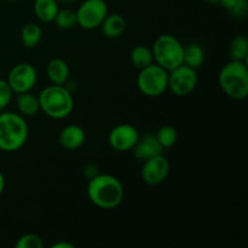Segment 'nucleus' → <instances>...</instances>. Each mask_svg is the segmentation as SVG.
Here are the masks:
<instances>
[{
  "label": "nucleus",
  "instance_id": "1",
  "mask_svg": "<svg viewBox=\"0 0 248 248\" xmlns=\"http://www.w3.org/2000/svg\"><path fill=\"white\" fill-rule=\"evenodd\" d=\"M89 181L87 195L97 207L111 210L123 202L124 186L116 177L111 174H97Z\"/></svg>",
  "mask_w": 248,
  "mask_h": 248
},
{
  "label": "nucleus",
  "instance_id": "2",
  "mask_svg": "<svg viewBox=\"0 0 248 248\" xmlns=\"http://www.w3.org/2000/svg\"><path fill=\"white\" fill-rule=\"evenodd\" d=\"M28 138V125L23 116L16 113L0 114V150L16 152Z\"/></svg>",
  "mask_w": 248,
  "mask_h": 248
},
{
  "label": "nucleus",
  "instance_id": "3",
  "mask_svg": "<svg viewBox=\"0 0 248 248\" xmlns=\"http://www.w3.org/2000/svg\"><path fill=\"white\" fill-rule=\"evenodd\" d=\"M40 110L52 119H64L73 111L74 99L64 85H51L38 96Z\"/></svg>",
  "mask_w": 248,
  "mask_h": 248
},
{
  "label": "nucleus",
  "instance_id": "4",
  "mask_svg": "<svg viewBox=\"0 0 248 248\" xmlns=\"http://www.w3.org/2000/svg\"><path fill=\"white\" fill-rule=\"evenodd\" d=\"M219 85L227 96L244 99L248 96V68L246 62L232 61L219 73Z\"/></svg>",
  "mask_w": 248,
  "mask_h": 248
},
{
  "label": "nucleus",
  "instance_id": "5",
  "mask_svg": "<svg viewBox=\"0 0 248 248\" xmlns=\"http://www.w3.org/2000/svg\"><path fill=\"white\" fill-rule=\"evenodd\" d=\"M183 47L178 39L170 34L157 36L153 45V56L156 64L171 72L183 64Z\"/></svg>",
  "mask_w": 248,
  "mask_h": 248
},
{
  "label": "nucleus",
  "instance_id": "6",
  "mask_svg": "<svg viewBox=\"0 0 248 248\" xmlns=\"http://www.w3.org/2000/svg\"><path fill=\"white\" fill-rule=\"evenodd\" d=\"M138 90L148 97H157L169 89V72L156 63L140 69L137 77Z\"/></svg>",
  "mask_w": 248,
  "mask_h": 248
},
{
  "label": "nucleus",
  "instance_id": "7",
  "mask_svg": "<svg viewBox=\"0 0 248 248\" xmlns=\"http://www.w3.org/2000/svg\"><path fill=\"white\" fill-rule=\"evenodd\" d=\"M77 23L84 29H94L102 24L108 15V6L104 0H85L79 6Z\"/></svg>",
  "mask_w": 248,
  "mask_h": 248
},
{
  "label": "nucleus",
  "instance_id": "8",
  "mask_svg": "<svg viewBox=\"0 0 248 248\" xmlns=\"http://www.w3.org/2000/svg\"><path fill=\"white\" fill-rule=\"evenodd\" d=\"M198 84V74L196 69L181 64L169 73V89L176 96H188Z\"/></svg>",
  "mask_w": 248,
  "mask_h": 248
},
{
  "label": "nucleus",
  "instance_id": "9",
  "mask_svg": "<svg viewBox=\"0 0 248 248\" xmlns=\"http://www.w3.org/2000/svg\"><path fill=\"white\" fill-rule=\"evenodd\" d=\"M36 80H38V73L35 68L29 63H19L15 65L7 78V82L14 93L29 92L35 86Z\"/></svg>",
  "mask_w": 248,
  "mask_h": 248
},
{
  "label": "nucleus",
  "instance_id": "10",
  "mask_svg": "<svg viewBox=\"0 0 248 248\" xmlns=\"http://www.w3.org/2000/svg\"><path fill=\"white\" fill-rule=\"evenodd\" d=\"M140 140V133L135 126L130 124H121L115 126L109 133V144L118 152H128Z\"/></svg>",
  "mask_w": 248,
  "mask_h": 248
},
{
  "label": "nucleus",
  "instance_id": "11",
  "mask_svg": "<svg viewBox=\"0 0 248 248\" xmlns=\"http://www.w3.org/2000/svg\"><path fill=\"white\" fill-rule=\"evenodd\" d=\"M170 162L162 154L145 160L142 169V178L149 186H159L169 176Z\"/></svg>",
  "mask_w": 248,
  "mask_h": 248
},
{
  "label": "nucleus",
  "instance_id": "12",
  "mask_svg": "<svg viewBox=\"0 0 248 248\" xmlns=\"http://www.w3.org/2000/svg\"><path fill=\"white\" fill-rule=\"evenodd\" d=\"M133 149V154L137 159L145 160L150 159L153 156H156V155L162 154V145L160 144V142L157 140L156 136L155 135H145L142 138L140 137V140H137Z\"/></svg>",
  "mask_w": 248,
  "mask_h": 248
},
{
  "label": "nucleus",
  "instance_id": "13",
  "mask_svg": "<svg viewBox=\"0 0 248 248\" xmlns=\"http://www.w3.org/2000/svg\"><path fill=\"white\" fill-rule=\"evenodd\" d=\"M86 140L84 128L78 125H68L61 131L58 142L64 149L74 150L81 147Z\"/></svg>",
  "mask_w": 248,
  "mask_h": 248
},
{
  "label": "nucleus",
  "instance_id": "14",
  "mask_svg": "<svg viewBox=\"0 0 248 248\" xmlns=\"http://www.w3.org/2000/svg\"><path fill=\"white\" fill-rule=\"evenodd\" d=\"M47 77L55 85H64L69 78V67L61 58H53L47 64Z\"/></svg>",
  "mask_w": 248,
  "mask_h": 248
},
{
  "label": "nucleus",
  "instance_id": "15",
  "mask_svg": "<svg viewBox=\"0 0 248 248\" xmlns=\"http://www.w3.org/2000/svg\"><path fill=\"white\" fill-rule=\"evenodd\" d=\"M102 31L107 38H119L125 31L126 21L121 15L113 14L107 15L104 21L102 22Z\"/></svg>",
  "mask_w": 248,
  "mask_h": 248
},
{
  "label": "nucleus",
  "instance_id": "16",
  "mask_svg": "<svg viewBox=\"0 0 248 248\" xmlns=\"http://www.w3.org/2000/svg\"><path fill=\"white\" fill-rule=\"evenodd\" d=\"M203 60H205V53L199 44L191 43L183 47V64L193 69H198L202 65Z\"/></svg>",
  "mask_w": 248,
  "mask_h": 248
},
{
  "label": "nucleus",
  "instance_id": "17",
  "mask_svg": "<svg viewBox=\"0 0 248 248\" xmlns=\"http://www.w3.org/2000/svg\"><path fill=\"white\" fill-rule=\"evenodd\" d=\"M34 11L40 21L53 22L58 12V5L56 0H35L34 1Z\"/></svg>",
  "mask_w": 248,
  "mask_h": 248
},
{
  "label": "nucleus",
  "instance_id": "18",
  "mask_svg": "<svg viewBox=\"0 0 248 248\" xmlns=\"http://www.w3.org/2000/svg\"><path fill=\"white\" fill-rule=\"evenodd\" d=\"M17 107H18L19 113L26 116H34L40 110L39 98L36 96H34V94L29 93V92L18 93V97H17Z\"/></svg>",
  "mask_w": 248,
  "mask_h": 248
},
{
  "label": "nucleus",
  "instance_id": "19",
  "mask_svg": "<svg viewBox=\"0 0 248 248\" xmlns=\"http://www.w3.org/2000/svg\"><path fill=\"white\" fill-rule=\"evenodd\" d=\"M130 58L132 64L137 67L138 69H143V68L154 63V56H153L152 48L143 45H138L133 47L132 51H131Z\"/></svg>",
  "mask_w": 248,
  "mask_h": 248
},
{
  "label": "nucleus",
  "instance_id": "20",
  "mask_svg": "<svg viewBox=\"0 0 248 248\" xmlns=\"http://www.w3.org/2000/svg\"><path fill=\"white\" fill-rule=\"evenodd\" d=\"M43 31L36 23H28L22 28L21 40L26 47H34L40 41Z\"/></svg>",
  "mask_w": 248,
  "mask_h": 248
},
{
  "label": "nucleus",
  "instance_id": "21",
  "mask_svg": "<svg viewBox=\"0 0 248 248\" xmlns=\"http://www.w3.org/2000/svg\"><path fill=\"white\" fill-rule=\"evenodd\" d=\"M232 61H242L246 62L248 55V40L246 36L237 35L232 39L229 48Z\"/></svg>",
  "mask_w": 248,
  "mask_h": 248
},
{
  "label": "nucleus",
  "instance_id": "22",
  "mask_svg": "<svg viewBox=\"0 0 248 248\" xmlns=\"http://www.w3.org/2000/svg\"><path fill=\"white\" fill-rule=\"evenodd\" d=\"M157 140L160 142V144L162 145V148H171L176 144L177 140H178V132H177L176 128L171 125H164L157 130L156 135Z\"/></svg>",
  "mask_w": 248,
  "mask_h": 248
},
{
  "label": "nucleus",
  "instance_id": "23",
  "mask_svg": "<svg viewBox=\"0 0 248 248\" xmlns=\"http://www.w3.org/2000/svg\"><path fill=\"white\" fill-rule=\"evenodd\" d=\"M53 22L61 29H72L77 23V14L69 9L58 10Z\"/></svg>",
  "mask_w": 248,
  "mask_h": 248
},
{
  "label": "nucleus",
  "instance_id": "24",
  "mask_svg": "<svg viewBox=\"0 0 248 248\" xmlns=\"http://www.w3.org/2000/svg\"><path fill=\"white\" fill-rule=\"evenodd\" d=\"M44 242L40 236L35 234H26L16 242V248H43Z\"/></svg>",
  "mask_w": 248,
  "mask_h": 248
},
{
  "label": "nucleus",
  "instance_id": "25",
  "mask_svg": "<svg viewBox=\"0 0 248 248\" xmlns=\"http://www.w3.org/2000/svg\"><path fill=\"white\" fill-rule=\"evenodd\" d=\"M12 94H14V91L10 87L9 82L6 80L0 79V110L9 106L12 99Z\"/></svg>",
  "mask_w": 248,
  "mask_h": 248
},
{
  "label": "nucleus",
  "instance_id": "26",
  "mask_svg": "<svg viewBox=\"0 0 248 248\" xmlns=\"http://www.w3.org/2000/svg\"><path fill=\"white\" fill-rule=\"evenodd\" d=\"M248 11V1L247 0H237L235 6L230 10V14L235 17V18H244L247 15Z\"/></svg>",
  "mask_w": 248,
  "mask_h": 248
},
{
  "label": "nucleus",
  "instance_id": "27",
  "mask_svg": "<svg viewBox=\"0 0 248 248\" xmlns=\"http://www.w3.org/2000/svg\"><path fill=\"white\" fill-rule=\"evenodd\" d=\"M82 172H84V174L89 179L93 178V177H96L97 174H99L98 167H97L94 164H92V162H89V164L85 165V166L82 167Z\"/></svg>",
  "mask_w": 248,
  "mask_h": 248
},
{
  "label": "nucleus",
  "instance_id": "28",
  "mask_svg": "<svg viewBox=\"0 0 248 248\" xmlns=\"http://www.w3.org/2000/svg\"><path fill=\"white\" fill-rule=\"evenodd\" d=\"M52 248H74V245L68 244V242H58V244H53Z\"/></svg>",
  "mask_w": 248,
  "mask_h": 248
},
{
  "label": "nucleus",
  "instance_id": "29",
  "mask_svg": "<svg viewBox=\"0 0 248 248\" xmlns=\"http://www.w3.org/2000/svg\"><path fill=\"white\" fill-rule=\"evenodd\" d=\"M4 188H5V179H4V176H2V173L0 172V195H1L2 191H4Z\"/></svg>",
  "mask_w": 248,
  "mask_h": 248
},
{
  "label": "nucleus",
  "instance_id": "30",
  "mask_svg": "<svg viewBox=\"0 0 248 248\" xmlns=\"http://www.w3.org/2000/svg\"><path fill=\"white\" fill-rule=\"evenodd\" d=\"M205 1H207V2H211V4H216V2H219L220 0H205Z\"/></svg>",
  "mask_w": 248,
  "mask_h": 248
},
{
  "label": "nucleus",
  "instance_id": "31",
  "mask_svg": "<svg viewBox=\"0 0 248 248\" xmlns=\"http://www.w3.org/2000/svg\"><path fill=\"white\" fill-rule=\"evenodd\" d=\"M62 1H64V2H72V1H74V0H62Z\"/></svg>",
  "mask_w": 248,
  "mask_h": 248
},
{
  "label": "nucleus",
  "instance_id": "32",
  "mask_svg": "<svg viewBox=\"0 0 248 248\" xmlns=\"http://www.w3.org/2000/svg\"><path fill=\"white\" fill-rule=\"evenodd\" d=\"M9 1H15V0H9Z\"/></svg>",
  "mask_w": 248,
  "mask_h": 248
}]
</instances>
